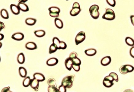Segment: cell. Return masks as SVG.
<instances>
[{"label":"cell","instance_id":"cell-42","mask_svg":"<svg viewBox=\"0 0 134 92\" xmlns=\"http://www.w3.org/2000/svg\"><path fill=\"white\" fill-rule=\"evenodd\" d=\"M123 92H134L132 90L130 89H128L125 90Z\"/></svg>","mask_w":134,"mask_h":92},{"label":"cell","instance_id":"cell-2","mask_svg":"<svg viewBox=\"0 0 134 92\" xmlns=\"http://www.w3.org/2000/svg\"><path fill=\"white\" fill-rule=\"evenodd\" d=\"M99 7L97 5H93L90 7L89 9L90 15L94 19H97L99 17L100 13L98 11Z\"/></svg>","mask_w":134,"mask_h":92},{"label":"cell","instance_id":"cell-5","mask_svg":"<svg viewBox=\"0 0 134 92\" xmlns=\"http://www.w3.org/2000/svg\"><path fill=\"white\" fill-rule=\"evenodd\" d=\"M114 81L112 76L110 75L105 77L103 81V84L105 87L109 88L113 85Z\"/></svg>","mask_w":134,"mask_h":92},{"label":"cell","instance_id":"cell-37","mask_svg":"<svg viewBox=\"0 0 134 92\" xmlns=\"http://www.w3.org/2000/svg\"><path fill=\"white\" fill-rule=\"evenodd\" d=\"M58 89L60 92H67L66 88L62 85L59 87Z\"/></svg>","mask_w":134,"mask_h":92},{"label":"cell","instance_id":"cell-34","mask_svg":"<svg viewBox=\"0 0 134 92\" xmlns=\"http://www.w3.org/2000/svg\"><path fill=\"white\" fill-rule=\"evenodd\" d=\"M127 68L129 73H131L134 70V67L132 65L129 64H126L124 65Z\"/></svg>","mask_w":134,"mask_h":92},{"label":"cell","instance_id":"cell-25","mask_svg":"<svg viewBox=\"0 0 134 92\" xmlns=\"http://www.w3.org/2000/svg\"><path fill=\"white\" fill-rule=\"evenodd\" d=\"M125 42L128 45L132 46H134V40L131 37H127L126 38Z\"/></svg>","mask_w":134,"mask_h":92},{"label":"cell","instance_id":"cell-30","mask_svg":"<svg viewBox=\"0 0 134 92\" xmlns=\"http://www.w3.org/2000/svg\"><path fill=\"white\" fill-rule=\"evenodd\" d=\"M56 81L55 79L51 78L49 79L48 80V83L49 86H55V85H56Z\"/></svg>","mask_w":134,"mask_h":92},{"label":"cell","instance_id":"cell-26","mask_svg":"<svg viewBox=\"0 0 134 92\" xmlns=\"http://www.w3.org/2000/svg\"><path fill=\"white\" fill-rule=\"evenodd\" d=\"M30 78L29 76L26 77L23 80V85L25 87H27L29 86L30 81Z\"/></svg>","mask_w":134,"mask_h":92},{"label":"cell","instance_id":"cell-40","mask_svg":"<svg viewBox=\"0 0 134 92\" xmlns=\"http://www.w3.org/2000/svg\"><path fill=\"white\" fill-rule=\"evenodd\" d=\"M130 56L134 58V46H133L130 49Z\"/></svg>","mask_w":134,"mask_h":92},{"label":"cell","instance_id":"cell-9","mask_svg":"<svg viewBox=\"0 0 134 92\" xmlns=\"http://www.w3.org/2000/svg\"><path fill=\"white\" fill-rule=\"evenodd\" d=\"M24 35L21 33L18 32L15 33L12 35L11 38L15 40L18 41H21L24 38Z\"/></svg>","mask_w":134,"mask_h":92},{"label":"cell","instance_id":"cell-16","mask_svg":"<svg viewBox=\"0 0 134 92\" xmlns=\"http://www.w3.org/2000/svg\"><path fill=\"white\" fill-rule=\"evenodd\" d=\"M18 6L20 10H22V11L27 12L29 10V7L25 3L19 2V3L18 4Z\"/></svg>","mask_w":134,"mask_h":92},{"label":"cell","instance_id":"cell-15","mask_svg":"<svg viewBox=\"0 0 134 92\" xmlns=\"http://www.w3.org/2000/svg\"><path fill=\"white\" fill-rule=\"evenodd\" d=\"M25 46L26 49L30 50H35L37 48V45L33 42H28L26 44Z\"/></svg>","mask_w":134,"mask_h":92},{"label":"cell","instance_id":"cell-10","mask_svg":"<svg viewBox=\"0 0 134 92\" xmlns=\"http://www.w3.org/2000/svg\"><path fill=\"white\" fill-rule=\"evenodd\" d=\"M111 59L110 56H106L102 58L101 61V64L103 66L108 65L111 63Z\"/></svg>","mask_w":134,"mask_h":92},{"label":"cell","instance_id":"cell-7","mask_svg":"<svg viewBox=\"0 0 134 92\" xmlns=\"http://www.w3.org/2000/svg\"><path fill=\"white\" fill-rule=\"evenodd\" d=\"M85 33L83 31H81L77 34L75 38V42L76 45L81 43L85 39Z\"/></svg>","mask_w":134,"mask_h":92},{"label":"cell","instance_id":"cell-8","mask_svg":"<svg viewBox=\"0 0 134 92\" xmlns=\"http://www.w3.org/2000/svg\"><path fill=\"white\" fill-rule=\"evenodd\" d=\"M39 81L35 78L30 80L29 85L32 88L36 90L38 89Z\"/></svg>","mask_w":134,"mask_h":92},{"label":"cell","instance_id":"cell-4","mask_svg":"<svg viewBox=\"0 0 134 92\" xmlns=\"http://www.w3.org/2000/svg\"><path fill=\"white\" fill-rule=\"evenodd\" d=\"M81 10V9L79 4L77 2H75L73 5L72 9L70 12V15L72 16H77L80 12Z\"/></svg>","mask_w":134,"mask_h":92},{"label":"cell","instance_id":"cell-39","mask_svg":"<svg viewBox=\"0 0 134 92\" xmlns=\"http://www.w3.org/2000/svg\"><path fill=\"white\" fill-rule=\"evenodd\" d=\"M10 87H5L3 88L1 91V92H12L10 90Z\"/></svg>","mask_w":134,"mask_h":92},{"label":"cell","instance_id":"cell-11","mask_svg":"<svg viewBox=\"0 0 134 92\" xmlns=\"http://www.w3.org/2000/svg\"><path fill=\"white\" fill-rule=\"evenodd\" d=\"M10 9L11 12L15 15H18L20 13V9L18 6L14 4L10 5Z\"/></svg>","mask_w":134,"mask_h":92},{"label":"cell","instance_id":"cell-19","mask_svg":"<svg viewBox=\"0 0 134 92\" xmlns=\"http://www.w3.org/2000/svg\"><path fill=\"white\" fill-rule=\"evenodd\" d=\"M25 58L24 55L23 53H20L18 55L17 61L20 64H23L25 61Z\"/></svg>","mask_w":134,"mask_h":92},{"label":"cell","instance_id":"cell-28","mask_svg":"<svg viewBox=\"0 0 134 92\" xmlns=\"http://www.w3.org/2000/svg\"><path fill=\"white\" fill-rule=\"evenodd\" d=\"M48 92H60L59 89L56 88V86H49L48 88Z\"/></svg>","mask_w":134,"mask_h":92},{"label":"cell","instance_id":"cell-41","mask_svg":"<svg viewBox=\"0 0 134 92\" xmlns=\"http://www.w3.org/2000/svg\"><path fill=\"white\" fill-rule=\"evenodd\" d=\"M130 19L133 25L134 26V15H131L130 16Z\"/></svg>","mask_w":134,"mask_h":92},{"label":"cell","instance_id":"cell-1","mask_svg":"<svg viewBox=\"0 0 134 92\" xmlns=\"http://www.w3.org/2000/svg\"><path fill=\"white\" fill-rule=\"evenodd\" d=\"M74 80V77L73 75H69L66 76L62 80V85L66 88H71L73 85V82Z\"/></svg>","mask_w":134,"mask_h":92},{"label":"cell","instance_id":"cell-20","mask_svg":"<svg viewBox=\"0 0 134 92\" xmlns=\"http://www.w3.org/2000/svg\"><path fill=\"white\" fill-rule=\"evenodd\" d=\"M55 25L58 29H62L63 28V21L59 18H56L55 19Z\"/></svg>","mask_w":134,"mask_h":92},{"label":"cell","instance_id":"cell-33","mask_svg":"<svg viewBox=\"0 0 134 92\" xmlns=\"http://www.w3.org/2000/svg\"><path fill=\"white\" fill-rule=\"evenodd\" d=\"M108 4L112 7H115L116 5V1L115 0H106Z\"/></svg>","mask_w":134,"mask_h":92},{"label":"cell","instance_id":"cell-36","mask_svg":"<svg viewBox=\"0 0 134 92\" xmlns=\"http://www.w3.org/2000/svg\"><path fill=\"white\" fill-rule=\"evenodd\" d=\"M77 54L76 52H71L69 55V57L71 59L77 57Z\"/></svg>","mask_w":134,"mask_h":92},{"label":"cell","instance_id":"cell-17","mask_svg":"<svg viewBox=\"0 0 134 92\" xmlns=\"http://www.w3.org/2000/svg\"><path fill=\"white\" fill-rule=\"evenodd\" d=\"M19 73L20 76L22 78H26L27 74L26 69L23 67H20L19 68Z\"/></svg>","mask_w":134,"mask_h":92},{"label":"cell","instance_id":"cell-31","mask_svg":"<svg viewBox=\"0 0 134 92\" xmlns=\"http://www.w3.org/2000/svg\"><path fill=\"white\" fill-rule=\"evenodd\" d=\"M73 64L80 65L81 64V61L78 58L76 57L72 60Z\"/></svg>","mask_w":134,"mask_h":92},{"label":"cell","instance_id":"cell-32","mask_svg":"<svg viewBox=\"0 0 134 92\" xmlns=\"http://www.w3.org/2000/svg\"><path fill=\"white\" fill-rule=\"evenodd\" d=\"M109 75L112 77L114 81H115L116 82H118V75H117V74L115 73L112 72L110 73Z\"/></svg>","mask_w":134,"mask_h":92},{"label":"cell","instance_id":"cell-29","mask_svg":"<svg viewBox=\"0 0 134 92\" xmlns=\"http://www.w3.org/2000/svg\"><path fill=\"white\" fill-rule=\"evenodd\" d=\"M52 41L53 43L54 44L57 46L58 49H60L59 44L61 41L59 40L58 38L56 37H54Z\"/></svg>","mask_w":134,"mask_h":92},{"label":"cell","instance_id":"cell-38","mask_svg":"<svg viewBox=\"0 0 134 92\" xmlns=\"http://www.w3.org/2000/svg\"><path fill=\"white\" fill-rule=\"evenodd\" d=\"M72 68L76 72H78L80 70V65L73 64Z\"/></svg>","mask_w":134,"mask_h":92},{"label":"cell","instance_id":"cell-21","mask_svg":"<svg viewBox=\"0 0 134 92\" xmlns=\"http://www.w3.org/2000/svg\"><path fill=\"white\" fill-rule=\"evenodd\" d=\"M37 20L36 19L32 18H28L25 20V22L27 25L32 26L36 24Z\"/></svg>","mask_w":134,"mask_h":92},{"label":"cell","instance_id":"cell-43","mask_svg":"<svg viewBox=\"0 0 134 92\" xmlns=\"http://www.w3.org/2000/svg\"><path fill=\"white\" fill-rule=\"evenodd\" d=\"M4 37V35H3V34H0V40H1L3 39Z\"/></svg>","mask_w":134,"mask_h":92},{"label":"cell","instance_id":"cell-27","mask_svg":"<svg viewBox=\"0 0 134 92\" xmlns=\"http://www.w3.org/2000/svg\"><path fill=\"white\" fill-rule=\"evenodd\" d=\"M119 71L121 74H123V75L129 73L127 69L124 65L120 67L119 69Z\"/></svg>","mask_w":134,"mask_h":92},{"label":"cell","instance_id":"cell-18","mask_svg":"<svg viewBox=\"0 0 134 92\" xmlns=\"http://www.w3.org/2000/svg\"><path fill=\"white\" fill-rule=\"evenodd\" d=\"M97 50L95 49L91 48L86 49L85 51V53L86 55L89 56H94L97 53Z\"/></svg>","mask_w":134,"mask_h":92},{"label":"cell","instance_id":"cell-22","mask_svg":"<svg viewBox=\"0 0 134 92\" xmlns=\"http://www.w3.org/2000/svg\"><path fill=\"white\" fill-rule=\"evenodd\" d=\"M0 15L2 18L5 19H8L9 18V13L5 9H3L1 10Z\"/></svg>","mask_w":134,"mask_h":92},{"label":"cell","instance_id":"cell-23","mask_svg":"<svg viewBox=\"0 0 134 92\" xmlns=\"http://www.w3.org/2000/svg\"><path fill=\"white\" fill-rule=\"evenodd\" d=\"M34 34L36 37H41L44 36L46 35V32L43 30L35 31Z\"/></svg>","mask_w":134,"mask_h":92},{"label":"cell","instance_id":"cell-13","mask_svg":"<svg viewBox=\"0 0 134 92\" xmlns=\"http://www.w3.org/2000/svg\"><path fill=\"white\" fill-rule=\"evenodd\" d=\"M66 68L69 71H71L72 68L73 62L72 59L69 57L66 59L65 61Z\"/></svg>","mask_w":134,"mask_h":92},{"label":"cell","instance_id":"cell-35","mask_svg":"<svg viewBox=\"0 0 134 92\" xmlns=\"http://www.w3.org/2000/svg\"><path fill=\"white\" fill-rule=\"evenodd\" d=\"M67 48V45L63 41H61L59 44V49H65Z\"/></svg>","mask_w":134,"mask_h":92},{"label":"cell","instance_id":"cell-14","mask_svg":"<svg viewBox=\"0 0 134 92\" xmlns=\"http://www.w3.org/2000/svg\"><path fill=\"white\" fill-rule=\"evenodd\" d=\"M34 78L36 79L39 82H42L45 81V78L43 74L41 73H36L34 74Z\"/></svg>","mask_w":134,"mask_h":92},{"label":"cell","instance_id":"cell-3","mask_svg":"<svg viewBox=\"0 0 134 92\" xmlns=\"http://www.w3.org/2000/svg\"><path fill=\"white\" fill-rule=\"evenodd\" d=\"M115 18L114 11L112 9H106L105 13L104 14L102 17V18L111 21L115 19Z\"/></svg>","mask_w":134,"mask_h":92},{"label":"cell","instance_id":"cell-24","mask_svg":"<svg viewBox=\"0 0 134 92\" xmlns=\"http://www.w3.org/2000/svg\"><path fill=\"white\" fill-rule=\"evenodd\" d=\"M58 49L57 46L54 44L53 43L50 46V48H49V53L50 54H52V53H54Z\"/></svg>","mask_w":134,"mask_h":92},{"label":"cell","instance_id":"cell-12","mask_svg":"<svg viewBox=\"0 0 134 92\" xmlns=\"http://www.w3.org/2000/svg\"><path fill=\"white\" fill-rule=\"evenodd\" d=\"M58 62V60L57 58L55 57L51 58L49 59L47 61V65L49 66H52L57 64Z\"/></svg>","mask_w":134,"mask_h":92},{"label":"cell","instance_id":"cell-6","mask_svg":"<svg viewBox=\"0 0 134 92\" xmlns=\"http://www.w3.org/2000/svg\"><path fill=\"white\" fill-rule=\"evenodd\" d=\"M48 10L50 11L49 15L51 17L56 18L58 17L59 13L60 12V10L56 7H52L49 8Z\"/></svg>","mask_w":134,"mask_h":92}]
</instances>
